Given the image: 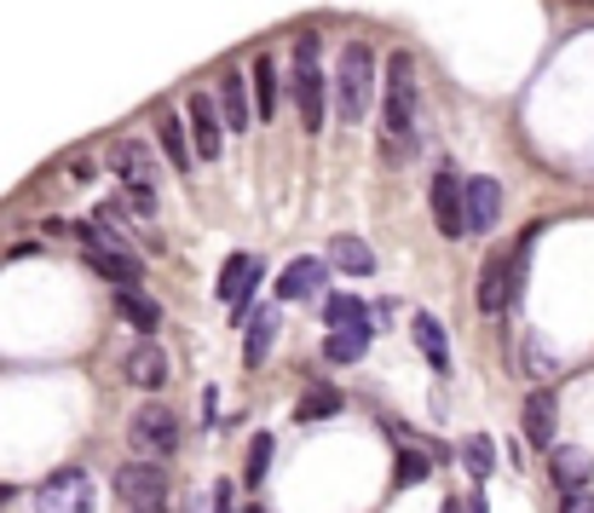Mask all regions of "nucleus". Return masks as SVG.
<instances>
[{"instance_id":"24","label":"nucleus","mask_w":594,"mask_h":513,"mask_svg":"<svg viewBox=\"0 0 594 513\" xmlns=\"http://www.w3.org/2000/svg\"><path fill=\"white\" fill-rule=\"evenodd\" d=\"M364 346H370V329H329L323 357H329V364H358Z\"/></svg>"},{"instance_id":"27","label":"nucleus","mask_w":594,"mask_h":513,"mask_svg":"<svg viewBox=\"0 0 594 513\" xmlns=\"http://www.w3.org/2000/svg\"><path fill=\"white\" fill-rule=\"evenodd\" d=\"M272 450H277L272 432H254V445H248V468H243V479H248V484H261V479H266V468H272Z\"/></svg>"},{"instance_id":"23","label":"nucleus","mask_w":594,"mask_h":513,"mask_svg":"<svg viewBox=\"0 0 594 513\" xmlns=\"http://www.w3.org/2000/svg\"><path fill=\"white\" fill-rule=\"evenodd\" d=\"M116 312H121V323H134L139 335H150V329L162 323V306L150 295H139V289H116Z\"/></svg>"},{"instance_id":"19","label":"nucleus","mask_w":594,"mask_h":513,"mask_svg":"<svg viewBox=\"0 0 594 513\" xmlns=\"http://www.w3.org/2000/svg\"><path fill=\"white\" fill-rule=\"evenodd\" d=\"M329 266L347 277H370L375 271V248L364 237H329Z\"/></svg>"},{"instance_id":"13","label":"nucleus","mask_w":594,"mask_h":513,"mask_svg":"<svg viewBox=\"0 0 594 513\" xmlns=\"http://www.w3.org/2000/svg\"><path fill=\"white\" fill-rule=\"evenodd\" d=\"M220 116H225V133H248V127H254L248 75H237V70H225V75H220Z\"/></svg>"},{"instance_id":"20","label":"nucleus","mask_w":594,"mask_h":513,"mask_svg":"<svg viewBox=\"0 0 594 513\" xmlns=\"http://www.w3.org/2000/svg\"><path fill=\"white\" fill-rule=\"evenodd\" d=\"M549 473H554L560 491H583V484L594 479V461H588L583 450H572V445H554V456H549Z\"/></svg>"},{"instance_id":"33","label":"nucleus","mask_w":594,"mask_h":513,"mask_svg":"<svg viewBox=\"0 0 594 513\" xmlns=\"http://www.w3.org/2000/svg\"><path fill=\"white\" fill-rule=\"evenodd\" d=\"M445 513H468V502H462V496H450V502H445Z\"/></svg>"},{"instance_id":"18","label":"nucleus","mask_w":594,"mask_h":513,"mask_svg":"<svg viewBox=\"0 0 594 513\" xmlns=\"http://www.w3.org/2000/svg\"><path fill=\"white\" fill-rule=\"evenodd\" d=\"M157 139H162V150H168V162L179 168V173H191V157H197V145H191V127H185V116H157Z\"/></svg>"},{"instance_id":"34","label":"nucleus","mask_w":594,"mask_h":513,"mask_svg":"<svg viewBox=\"0 0 594 513\" xmlns=\"http://www.w3.org/2000/svg\"><path fill=\"white\" fill-rule=\"evenodd\" d=\"M468 513H485V496H468Z\"/></svg>"},{"instance_id":"9","label":"nucleus","mask_w":594,"mask_h":513,"mask_svg":"<svg viewBox=\"0 0 594 513\" xmlns=\"http://www.w3.org/2000/svg\"><path fill=\"white\" fill-rule=\"evenodd\" d=\"M185 127H191L197 157H202V162H220V150H225V116H220V98H209V93H191Z\"/></svg>"},{"instance_id":"11","label":"nucleus","mask_w":594,"mask_h":513,"mask_svg":"<svg viewBox=\"0 0 594 513\" xmlns=\"http://www.w3.org/2000/svg\"><path fill=\"white\" fill-rule=\"evenodd\" d=\"M497 220H502V185H497V179H485V173L468 179V191H462V225H468L474 237H485Z\"/></svg>"},{"instance_id":"30","label":"nucleus","mask_w":594,"mask_h":513,"mask_svg":"<svg viewBox=\"0 0 594 513\" xmlns=\"http://www.w3.org/2000/svg\"><path fill=\"white\" fill-rule=\"evenodd\" d=\"M526 370H531V375H542V381H549V375L560 370V357H554L549 346H542V341L531 335V341H526Z\"/></svg>"},{"instance_id":"36","label":"nucleus","mask_w":594,"mask_h":513,"mask_svg":"<svg viewBox=\"0 0 594 513\" xmlns=\"http://www.w3.org/2000/svg\"><path fill=\"white\" fill-rule=\"evenodd\" d=\"M134 513H168V507H162V502H157V507H134Z\"/></svg>"},{"instance_id":"31","label":"nucleus","mask_w":594,"mask_h":513,"mask_svg":"<svg viewBox=\"0 0 594 513\" xmlns=\"http://www.w3.org/2000/svg\"><path fill=\"white\" fill-rule=\"evenodd\" d=\"M121 202H127L139 220H150V214H157V185H121Z\"/></svg>"},{"instance_id":"25","label":"nucleus","mask_w":594,"mask_h":513,"mask_svg":"<svg viewBox=\"0 0 594 513\" xmlns=\"http://www.w3.org/2000/svg\"><path fill=\"white\" fill-rule=\"evenodd\" d=\"M254 116H277V58H254Z\"/></svg>"},{"instance_id":"1","label":"nucleus","mask_w":594,"mask_h":513,"mask_svg":"<svg viewBox=\"0 0 594 513\" xmlns=\"http://www.w3.org/2000/svg\"><path fill=\"white\" fill-rule=\"evenodd\" d=\"M416 110H422V82H416V58L393 53L386 58V82H381V127L386 139L404 145L416 133Z\"/></svg>"},{"instance_id":"28","label":"nucleus","mask_w":594,"mask_h":513,"mask_svg":"<svg viewBox=\"0 0 594 513\" xmlns=\"http://www.w3.org/2000/svg\"><path fill=\"white\" fill-rule=\"evenodd\" d=\"M422 450H427V445H422ZM422 450H399V479H393L399 491H404V484H422V479L433 473V456H422Z\"/></svg>"},{"instance_id":"7","label":"nucleus","mask_w":594,"mask_h":513,"mask_svg":"<svg viewBox=\"0 0 594 513\" xmlns=\"http://www.w3.org/2000/svg\"><path fill=\"white\" fill-rule=\"evenodd\" d=\"M116 496L127 502V507H157V502H168V468L157 456H139V461H127V468H116Z\"/></svg>"},{"instance_id":"5","label":"nucleus","mask_w":594,"mask_h":513,"mask_svg":"<svg viewBox=\"0 0 594 513\" xmlns=\"http://www.w3.org/2000/svg\"><path fill=\"white\" fill-rule=\"evenodd\" d=\"M127 445H134L139 456H173L179 450V416L168 404H139L134 421H127Z\"/></svg>"},{"instance_id":"15","label":"nucleus","mask_w":594,"mask_h":513,"mask_svg":"<svg viewBox=\"0 0 594 513\" xmlns=\"http://www.w3.org/2000/svg\"><path fill=\"white\" fill-rule=\"evenodd\" d=\"M127 381L145 393H162V381H168V352L157 341H139L134 352H127Z\"/></svg>"},{"instance_id":"2","label":"nucleus","mask_w":594,"mask_h":513,"mask_svg":"<svg viewBox=\"0 0 594 513\" xmlns=\"http://www.w3.org/2000/svg\"><path fill=\"white\" fill-rule=\"evenodd\" d=\"M370 98H375V53H370V41H347L341 64H335V116L358 127L370 116Z\"/></svg>"},{"instance_id":"17","label":"nucleus","mask_w":594,"mask_h":513,"mask_svg":"<svg viewBox=\"0 0 594 513\" xmlns=\"http://www.w3.org/2000/svg\"><path fill=\"white\" fill-rule=\"evenodd\" d=\"M410 335H416V346H422V357H427V370H433V375H450V341H445V329H438V318H433V312H416Z\"/></svg>"},{"instance_id":"29","label":"nucleus","mask_w":594,"mask_h":513,"mask_svg":"<svg viewBox=\"0 0 594 513\" xmlns=\"http://www.w3.org/2000/svg\"><path fill=\"white\" fill-rule=\"evenodd\" d=\"M323 416H341V393H306L300 398V421H323Z\"/></svg>"},{"instance_id":"10","label":"nucleus","mask_w":594,"mask_h":513,"mask_svg":"<svg viewBox=\"0 0 594 513\" xmlns=\"http://www.w3.org/2000/svg\"><path fill=\"white\" fill-rule=\"evenodd\" d=\"M82 260L105 277V284H116V289H139V277H145L139 254L121 248V243H82Z\"/></svg>"},{"instance_id":"21","label":"nucleus","mask_w":594,"mask_h":513,"mask_svg":"<svg viewBox=\"0 0 594 513\" xmlns=\"http://www.w3.org/2000/svg\"><path fill=\"white\" fill-rule=\"evenodd\" d=\"M277 318H283V312H266V306H254V312H248V341H243V364H254V370L266 364V352H272V341H277Z\"/></svg>"},{"instance_id":"32","label":"nucleus","mask_w":594,"mask_h":513,"mask_svg":"<svg viewBox=\"0 0 594 513\" xmlns=\"http://www.w3.org/2000/svg\"><path fill=\"white\" fill-rule=\"evenodd\" d=\"M560 513H594V491L583 484V491H565V507Z\"/></svg>"},{"instance_id":"14","label":"nucleus","mask_w":594,"mask_h":513,"mask_svg":"<svg viewBox=\"0 0 594 513\" xmlns=\"http://www.w3.org/2000/svg\"><path fill=\"white\" fill-rule=\"evenodd\" d=\"M323 284H329V260H289V266H283V277H277V306L318 295Z\"/></svg>"},{"instance_id":"35","label":"nucleus","mask_w":594,"mask_h":513,"mask_svg":"<svg viewBox=\"0 0 594 513\" xmlns=\"http://www.w3.org/2000/svg\"><path fill=\"white\" fill-rule=\"evenodd\" d=\"M12 496H18V491H12V484H0V502H12Z\"/></svg>"},{"instance_id":"22","label":"nucleus","mask_w":594,"mask_h":513,"mask_svg":"<svg viewBox=\"0 0 594 513\" xmlns=\"http://www.w3.org/2000/svg\"><path fill=\"white\" fill-rule=\"evenodd\" d=\"M323 329H375V312L352 295H329L323 300Z\"/></svg>"},{"instance_id":"8","label":"nucleus","mask_w":594,"mask_h":513,"mask_svg":"<svg viewBox=\"0 0 594 513\" xmlns=\"http://www.w3.org/2000/svg\"><path fill=\"white\" fill-rule=\"evenodd\" d=\"M462 191H468L462 168H456V162H438L427 202H433V220H438V231H445V237H468V225H462Z\"/></svg>"},{"instance_id":"6","label":"nucleus","mask_w":594,"mask_h":513,"mask_svg":"<svg viewBox=\"0 0 594 513\" xmlns=\"http://www.w3.org/2000/svg\"><path fill=\"white\" fill-rule=\"evenodd\" d=\"M261 277H266V266L254 260V254H231V260L220 266V284H214V289H220V300L231 306V323H248Z\"/></svg>"},{"instance_id":"3","label":"nucleus","mask_w":594,"mask_h":513,"mask_svg":"<svg viewBox=\"0 0 594 513\" xmlns=\"http://www.w3.org/2000/svg\"><path fill=\"white\" fill-rule=\"evenodd\" d=\"M323 98H329V75L318 64V35L306 30L295 41V110L306 133H323Z\"/></svg>"},{"instance_id":"16","label":"nucleus","mask_w":594,"mask_h":513,"mask_svg":"<svg viewBox=\"0 0 594 513\" xmlns=\"http://www.w3.org/2000/svg\"><path fill=\"white\" fill-rule=\"evenodd\" d=\"M554 416H560V404H554V393L549 387H537L531 398H526V439L537 445V450H554Z\"/></svg>"},{"instance_id":"37","label":"nucleus","mask_w":594,"mask_h":513,"mask_svg":"<svg viewBox=\"0 0 594 513\" xmlns=\"http://www.w3.org/2000/svg\"><path fill=\"white\" fill-rule=\"evenodd\" d=\"M243 513H266V507H243Z\"/></svg>"},{"instance_id":"12","label":"nucleus","mask_w":594,"mask_h":513,"mask_svg":"<svg viewBox=\"0 0 594 513\" xmlns=\"http://www.w3.org/2000/svg\"><path fill=\"white\" fill-rule=\"evenodd\" d=\"M110 168L121 185H157V157H150L145 139H116L110 145Z\"/></svg>"},{"instance_id":"26","label":"nucleus","mask_w":594,"mask_h":513,"mask_svg":"<svg viewBox=\"0 0 594 513\" xmlns=\"http://www.w3.org/2000/svg\"><path fill=\"white\" fill-rule=\"evenodd\" d=\"M462 468H468L474 479H485L490 468H497V445H490V439H485V432H474V439H468V445H462Z\"/></svg>"},{"instance_id":"4","label":"nucleus","mask_w":594,"mask_h":513,"mask_svg":"<svg viewBox=\"0 0 594 513\" xmlns=\"http://www.w3.org/2000/svg\"><path fill=\"white\" fill-rule=\"evenodd\" d=\"M98 507V484L87 468H59L35 484V513H93Z\"/></svg>"}]
</instances>
